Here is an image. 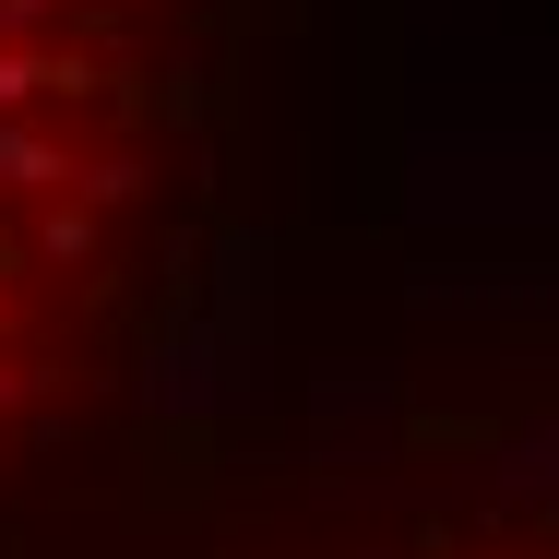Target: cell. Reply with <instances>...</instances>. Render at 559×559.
I'll use <instances>...</instances> for the list:
<instances>
[{
  "instance_id": "cell-1",
  "label": "cell",
  "mask_w": 559,
  "mask_h": 559,
  "mask_svg": "<svg viewBox=\"0 0 559 559\" xmlns=\"http://www.w3.org/2000/svg\"><path fill=\"white\" fill-rule=\"evenodd\" d=\"M262 0H0V559H96L215 441Z\"/></svg>"
},
{
  "instance_id": "cell-2",
  "label": "cell",
  "mask_w": 559,
  "mask_h": 559,
  "mask_svg": "<svg viewBox=\"0 0 559 559\" xmlns=\"http://www.w3.org/2000/svg\"><path fill=\"white\" fill-rule=\"evenodd\" d=\"M96 559H559V334L345 381L250 452L203 441Z\"/></svg>"
}]
</instances>
